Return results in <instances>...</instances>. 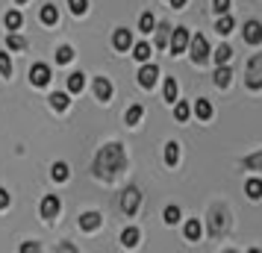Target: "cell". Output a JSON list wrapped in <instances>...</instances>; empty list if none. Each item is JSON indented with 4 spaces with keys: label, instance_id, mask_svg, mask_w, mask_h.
Listing matches in <instances>:
<instances>
[{
    "label": "cell",
    "instance_id": "cell-35",
    "mask_svg": "<svg viewBox=\"0 0 262 253\" xmlns=\"http://www.w3.org/2000/svg\"><path fill=\"white\" fill-rule=\"evenodd\" d=\"M68 6H71L74 15H83L89 9V0H68Z\"/></svg>",
    "mask_w": 262,
    "mask_h": 253
},
{
    "label": "cell",
    "instance_id": "cell-36",
    "mask_svg": "<svg viewBox=\"0 0 262 253\" xmlns=\"http://www.w3.org/2000/svg\"><path fill=\"white\" fill-rule=\"evenodd\" d=\"M180 221V209L177 206H168L165 209V224H177Z\"/></svg>",
    "mask_w": 262,
    "mask_h": 253
},
{
    "label": "cell",
    "instance_id": "cell-40",
    "mask_svg": "<svg viewBox=\"0 0 262 253\" xmlns=\"http://www.w3.org/2000/svg\"><path fill=\"white\" fill-rule=\"evenodd\" d=\"M21 250H27V253H36V250H38V244H21Z\"/></svg>",
    "mask_w": 262,
    "mask_h": 253
},
{
    "label": "cell",
    "instance_id": "cell-21",
    "mask_svg": "<svg viewBox=\"0 0 262 253\" xmlns=\"http://www.w3.org/2000/svg\"><path fill=\"white\" fill-rule=\"evenodd\" d=\"M245 192H248L250 200H259L262 197V180H248L245 182Z\"/></svg>",
    "mask_w": 262,
    "mask_h": 253
},
{
    "label": "cell",
    "instance_id": "cell-30",
    "mask_svg": "<svg viewBox=\"0 0 262 253\" xmlns=\"http://www.w3.org/2000/svg\"><path fill=\"white\" fill-rule=\"evenodd\" d=\"M71 59H74V48L71 44H62V48L56 50V62H59V65H68Z\"/></svg>",
    "mask_w": 262,
    "mask_h": 253
},
{
    "label": "cell",
    "instance_id": "cell-32",
    "mask_svg": "<svg viewBox=\"0 0 262 253\" xmlns=\"http://www.w3.org/2000/svg\"><path fill=\"white\" fill-rule=\"evenodd\" d=\"M154 27H156L154 15H150V12H142V18H139V30H142V33H154Z\"/></svg>",
    "mask_w": 262,
    "mask_h": 253
},
{
    "label": "cell",
    "instance_id": "cell-1",
    "mask_svg": "<svg viewBox=\"0 0 262 253\" xmlns=\"http://www.w3.org/2000/svg\"><path fill=\"white\" fill-rule=\"evenodd\" d=\"M124 165H127L124 147L121 145H106V147H100V153H97V159H95V174L103 177V180H112L118 171H124Z\"/></svg>",
    "mask_w": 262,
    "mask_h": 253
},
{
    "label": "cell",
    "instance_id": "cell-20",
    "mask_svg": "<svg viewBox=\"0 0 262 253\" xmlns=\"http://www.w3.org/2000/svg\"><path fill=\"white\" fill-rule=\"evenodd\" d=\"M191 115V106L186 103V100H174V118L177 121H189Z\"/></svg>",
    "mask_w": 262,
    "mask_h": 253
},
{
    "label": "cell",
    "instance_id": "cell-29",
    "mask_svg": "<svg viewBox=\"0 0 262 253\" xmlns=\"http://www.w3.org/2000/svg\"><path fill=\"white\" fill-rule=\"evenodd\" d=\"M142 115H144V109L139 106V103H136V106H130V109H127V118H124V121H127L130 127H136V124L142 121Z\"/></svg>",
    "mask_w": 262,
    "mask_h": 253
},
{
    "label": "cell",
    "instance_id": "cell-4",
    "mask_svg": "<svg viewBox=\"0 0 262 253\" xmlns=\"http://www.w3.org/2000/svg\"><path fill=\"white\" fill-rule=\"evenodd\" d=\"M50 80H53V74H50V68L45 65V62H36V65L30 68V83L36 85V88H45Z\"/></svg>",
    "mask_w": 262,
    "mask_h": 253
},
{
    "label": "cell",
    "instance_id": "cell-13",
    "mask_svg": "<svg viewBox=\"0 0 262 253\" xmlns=\"http://www.w3.org/2000/svg\"><path fill=\"white\" fill-rule=\"evenodd\" d=\"M80 227H83L85 233L97 229L100 227V215H97V212H83V215H80Z\"/></svg>",
    "mask_w": 262,
    "mask_h": 253
},
{
    "label": "cell",
    "instance_id": "cell-25",
    "mask_svg": "<svg viewBox=\"0 0 262 253\" xmlns=\"http://www.w3.org/2000/svg\"><path fill=\"white\" fill-rule=\"evenodd\" d=\"M168 30H171L168 24H159V27H154V33H156V48H159V50L165 48V44H168V38H171V36H168Z\"/></svg>",
    "mask_w": 262,
    "mask_h": 253
},
{
    "label": "cell",
    "instance_id": "cell-12",
    "mask_svg": "<svg viewBox=\"0 0 262 253\" xmlns=\"http://www.w3.org/2000/svg\"><path fill=\"white\" fill-rule=\"evenodd\" d=\"M233 27H236V21L230 18V12L218 15V24H215V30H218V36H230V33H233Z\"/></svg>",
    "mask_w": 262,
    "mask_h": 253
},
{
    "label": "cell",
    "instance_id": "cell-38",
    "mask_svg": "<svg viewBox=\"0 0 262 253\" xmlns=\"http://www.w3.org/2000/svg\"><path fill=\"white\" fill-rule=\"evenodd\" d=\"M245 165H248V168H259V165H262V153H256V156L245 159Z\"/></svg>",
    "mask_w": 262,
    "mask_h": 253
},
{
    "label": "cell",
    "instance_id": "cell-34",
    "mask_svg": "<svg viewBox=\"0 0 262 253\" xmlns=\"http://www.w3.org/2000/svg\"><path fill=\"white\" fill-rule=\"evenodd\" d=\"M0 74H3V77L12 74V59H9V53H0Z\"/></svg>",
    "mask_w": 262,
    "mask_h": 253
},
{
    "label": "cell",
    "instance_id": "cell-27",
    "mask_svg": "<svg viewBox=\"0 0 262 253\" xmlns=\"http://www.w3.org/2000/svg\"><path fill=\"white\" fill-rule=\"evenodd\" d=\"M201 233H203V229H201V221H194V218H191L189 224H186V239H189V241H198V239H201Z\"/></svg>",
    "mask_w": 262,
    "mask_h": 253
},
{
    "label": "cell",
    "instance_id": "cell-15",
    "mask_svg": "<svg viewBox=\"0 0 262 253\" xmlns=\"http://www.w3.org/2000/svg\"><path fill=\"white\" fill-rule=\"evenodd\" d=\"M230 80H233V71H230L227 65H218V71H215V85H218V88H227Z\"/></svg>",
    "mask_w": 262,
    "mask_h": 253
},
{
    "label": "cell",
    "instance_id": "cell-3",
    "mask_svg": "<svg viewBox=\"0 0 262 253\" xmlns=\"http://www.w3.org/2000/svg\"><path fill=\"white\" fill-rule=\"evenodd\" d=\"M245 83H248L250 88H262V53H256V56L248 62V77H245Z\"/></svg>",
    "mask_w": 262,
    "mask_h": 253
},
{
    "label": "cell",
    "instance_id": "cell-5",
    "mask_svg": "<svg viewBox=\"0 0 262 253\" xmlns=\"http://www.w3.org/2000/svg\"><path fill=\"white\" fill-rule=\"evenodd\" d=\"M189 30H186V27H177V30H174V33H171V38H168V48H171V53H174V56H177V53H183V50L189 48Z\"/></svg>",
    "mask_w": 262,
    "mask_h": 253
},
{
    "label": "cell",
    "instance_id": "cell-28",
    "mask_svg": "<svg viewBox=\"0 0 262 253\" xmlns=\"http://www.w3.org/2000/svg\"><path fill=\"white\" fill-rule=\"evenodd\" d=\"M212 56H215V62H218V65H227V62H230V56H233V48H230V44H221Z\"/></svg>",
    "mask_w": 262,
    "mask_h": 253
},
{
    "label": "cell",
    "instance_id": "cell-17",
    "mask_svg": "<svg viewBox=\"0 0 262 253\" xmlns=\"http://www.w3.org/2000/svg\"><path fill=\"white\" fill-rule=\"evenodd\" d=\"M165 162L171 165V168L180 162V145H177V142H168V145H165Z\"/></svg>",
    "mask_w": 262,
    "mask_h": 253
},
{
    "label": "cell",
    "instance_id": "cell-9",
    "mask_svg": "<svg viewBox=\"0 0 262 253\" xmlns=\"http://www.w3.org/2000/svg\"><path fill=\"white\" fill-rule=\"evenodd\" d=\"M156 77H159V68H156V65H144L142 71H139V85H144V88H154Z\"/></svg>",
    "mask_w": 262,
    "mask_h": 253
},
{
    "label": "cell",
    "instance_id": "cell-11",
    "mask_svg": "<svg viewBox=\"0 0 262 253\" xmlns=\"http://www.w3.org/2000/svg\"><path fill=\"white\" fill-rule=\"evenodd\" d=\"M112 44H115V50H130V48H133L130 30H115V36H112Z\"/></svg>",
    "mask_w": 262,
    "mask_h": 253
},
{
    "label": "cell",
    "instance_id": "cell-8",
    "mask_svg": "<svg viewBox=\"0 0 262 253\" xmlns=\"http://www.w3.org/2000/svg\"><path fill=\"white\" fill-rule=\"evenodd\" d=\"M56 215H59V197L56 194H48L41 200V218L48 221V218H56Z\"/></svg>",
    "mask_w": 262,
    "mask_h": 253
},
{
    "label": "cell",
    "instance_id": "cell-2",
    "mask_svg": "<svg viewBox=\"0 0 262 253\" xmlns=\"http://www.w3.org/2000/svg\"><path fill=\"white\" fill-rule=\"evenodd\" d=\"M189 50H191V59L198 62V65L206 62V59H209V41H206V36H201V33H198V36H191L189 38Z\"/></svg>",
    "mask_w": 262,
    "mask_h": 253
},
{
    "label": "cell",
    "instance_id": "cell-39",
    "mask_svg": "<svg viewBox=\"0 0 262 253\" xmlns=\"http://www.w3.org/2000/svg\"><path fill=\"white\" fill-rule=\"evenodd\" d=\"M6 206H9V192L0 189V209H6Z\"/></svg>",
    "mask_w": 262,
    "mask_h": 253
},
{
    "label": "cell",
    "instance_id": "cell-41",
    "mask_svg": "<svg viewBox=\"0 0 262 253\" xmlns=\"http://www.w3.org/2000/svg\"><path fill=\"white\" fill-rule=\"evenodd\" d=\"M171 6H174V9H183V6H186V0H171Z\"/></svg>",
    "mask_w": 262,
    "mask_h": 253
},
{
    "label": "cell",
    "instance_id": "cell-33",
    "mask_svg": "<svg viewBox=\"0 0 262 253\" xmlns=\"http://www.w3.org/2000/svg\"><path fill=\"white\" fill-rule=\"evenodd\" d=\"M6 48H9V50H24L27 48V38H21L18 33H9V38H6Z\"/></svg>",
    "mask_w": 262,
    "mask_h": 253
},
{
    "label": "cell",
    "instance_id": "cell-23",
    "mask_svg": "<svg viewBox=\"0 0 262 253\" xmlns=\"http://www.w3.org/2000/svg\"><path fill=\"white\" fill-rule=\"evenodd\" d=\"M194 115H198L201 121L212 118V106H209V100H198V103H194Z\"/></svg>",
    "mask_w": 262,
    "mask_h": 253
},
{
    "label": "cell",
    "instance_id": "cell-42",
    "mask_svg": "<svg viewBox=\"0 0 262 253\" xmlns=\"http://www.w3.org/2000/svg\"><path fill=\"white\" fill-rule=\"evenodd\" d=\"M15 3H21V6H24V3H27V0H15Z\"/></svg>",
    "mask_w": 262,
    "mask_h": 253
},
{
    "label": "cell",
    "instance_id": "cell-14",
    "mask_svg": "<svg viewBox=\"0 0 262 253\" xmlns=\"http://www.w3.org/2000/svg\"><path fill=\"white\" fill-rule=\"evenodd\" d=\"M38 18H41V24H48V27H53L56 21H59V12H56V6H41V12H38Z\"/></svg>",
    "mask_w": 262,
    "mask_h": 253
},
{
    "label": "cell",
    "instance_id": "cell-10",
    "mask_svg": "<svg viewBox=\"0 0 262 253\" xmlns=\"http://www.w3.org/2000/svg\"><path fill=\"white\" fill-rule=\"evenodd\" d=\"M95 97L97 100H103V103L112 97V83H109L106 77H95Z\"/></svg>",
    "mask_w": 262,
    "mask_h": 253
},
{
    "label": "cell",
    "instance_id": "cell-6",
    "mask_svg": "<svg viewBox=\"0 0 262 253\" xmlns=\"http://www.w3.org/2000/svg\"><path fill=\"white\" fill-rule=\"evenodd\" d=\"M139 200H142L139 189H136V186H130V189L124 192V197H121V209H124L127 215H136V209H139Z\"/></svg>",
    "mask_w": 262,
    "mask_h": 253
},
{
    "label": "cell",
    "instance_id": "cell-16",
    "mask_svg": "<svg viewBox=\"0 0 262 253\" xmlns=\"http://www.w3.org/2000/svg\"><path fill=\"white\" fill-rule=\"evenodd\" d=\"M83 85H85V74H71V77H68V91H71V95H80V91H83Z\"/></svg>",
    "mask_w": 262,
    "mask_h": 253
},
{
    "label": "cell",
    "instance_id": "cell-26",
    "mask_svg": "<svg viewBox=\"0 0 262 253\" xmlns=\"http://www.w3.org/2000/svg\"><path fill=\"white\" fill-rule=\"evenodd\" d=\"M68 103H71V97L65 95V91H56V95H50V106L59 109V112H62V109H68Z\"/></svg>",
    "mask_w": 262,
    "mask_h": 253
},
{
    "label": "cell",
    "instance_id": "cell-37",
    "mask_svg": "<svg viewBox=\"0 0 262 253\" xmlns=\"http://www.w3.org/2000/svg\"><path fill=\"white\" fill-rule=\"evenodd\" d=\"M212 9H215V15L230 12V0H212Z\"/></svg>",
    "mask_w": 262,
    "mask_h": 253
},
{
    "label": "cell",
    "instance_id": "cell-18",
    "mask_svg": "<svg viewBox=\"0 0 262 253\" xmlns=\"http://www.w3.org/2000/svg\"><path fill=\"white\" fill-rule=\"evenodd\" d=\"M121 244H124V247H136V244H139V229L127 227L124 233H121Z\"/></svg>",
    "mask_w": 262,
    "mask_h": 253
},
{
    "label": "cell",
    "instance_id": "cell-24",
    "mask_svg": "<svg viewBox=\"0 0 262 253\" xmlns=\"http://www.w3.org/2000/svg\"><path fill=\"white\" fill-rule=\"evenodd\" d=\"M68 174H71V171H68V165H65V162H56V165L50 168V177H53L56 182H65V180H68Z\"/></svg>",
    "mask_w": 262,
    "mask_h": 253
},
{
    "label": "cell",
    "instance_id": "cell-7",
    "mask_svg": "<svg viewBox=\"0 0 262 253\" xmlns=\"http://www.w3.org/2000/svg\"><path fill=\"white\" fill-rule=\"evenodd\" d=\"M242 33H245V41L248 44H262V24L259 21H248Z\"/></svg>",
    "mask_w": 262,
    "mask_h": 253
},
{
    "label": "cell",
    "instance_id": "cell-22",
    "mask_svg": "<svg viewBox=\"0 0 262 253\" xmlns=\"http://www.w3.org/2000/svg\"><path fill=\"white\" fill-rule=\"evenodd\" d=\"M133 56L139 62H147L150 59V44L147 41H139V44H133Z\"/></svg>",
    "mask_w": 262,
    "mask_h": 253
},
{
    "label": "cell",
    "instance_id": "cell-19",
    "mask_svg": "<svg viewBox=\"0 0 262 253\" xmlns=\"http://www.w3.org/2000/svg\"><path fill=\"white\" fill-rule=\"evenodd\" d=\"M3 24H6V30H9V33H15V30H21V24H24V18H21V12H6V18H3Z\"/></svg>",
    "mask_w": 262,
    "mask_h": 253
},
{
    "label": "cell",
    "instance_id": "cell-31",
    "mask_svg": "<svg viewBox=\"0 0 262 253\" xmlns=\"http://www.w3.org/2000/svg\"><path fill=\"white\" fill-rule=\"evenodd\" d=\"M162 97H165L168 103H174V100H177V83H174L171 77L165 80V88H162Z\"/></svg>",
    "mask_w": 262,
    "mask_h": 253
}]
</instances>
